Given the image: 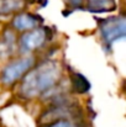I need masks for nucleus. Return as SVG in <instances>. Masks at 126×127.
Here are the masks:
<instances>
[{
    "mask_svg": "<svg viewBox=\"0 0 126 127\" xmlns=\"http://www.w3.org/2000/svg\"><path fill=\"white\" fill-rule=\"evenodd\" d=\"M58 77L59 68L57 64L51 62L43 63L25 77L21 84V93L26 97H32L42 94L54 85Z\"/></svg>",
    "mask_w": 126,
    "mask_h": 127,
    "instance_id": "1",
    "label": "nucleus"
},
{
    "mask_svg": "<svg viewBox=\"0 0 126 127\" xmlns=\"http://www.w3.org/2000/svg\"><path fill=\"white\" fill-rule=\"evenodd\" d=\"M34 58L32 57H25L17 61H14L9 63L1 73V82L5 85H10L15 83L17 79H20L32 65H34Z\"/></svg>",
    "mask_w": 126,
    "mask_h": 127,
    "instance_id": "2",
    "label": "nucleus"
},
{
    "mask_svg": "<svg viewBox=\"0 0 126 127\" xmlns=\"http://www.w3.org/2000/svg\"><path fill=\"white\" fill-rule=\"evenodd\" d=\"M101 36L106 43H113L115 40L125 36V19L110 17L100 24Z\"/></svg>",
    "mask_w": 126,
    "mask_h": 127,
    "instance_id": "3",
    "label": "nucleus"
},
{
    "mask_svg": "<svg viewBox=\"0 0 126 127\" xmlns=\"http://www.w3.org/2000/svg\"><path fill=\"white\" fill-rule=\"evenodd\" d=\"M46 40V32L43 29H37L31 32L25 33L20 40V49L24 53L32 52L36 48L41 47Z\"/></svg>",
    "mask_w": 126,
    "mask_h": 127,
    "instance_id": "4",
    "label": "nucleus"
},
{
    "mask_svg": "<svg viewBox=\"0 0 126 127\" xmlns=\"http://www.w3.org/2000/svg\"><path fill=\"white\" fill-rule=\"evenodd\" d=\"M12 25L15 29H17L20 31L30 30L37 25V17H35L30 14H20V15L15 16Z\"/></svg>",
    "mask_w": 126,
    "mask_h": 127,
    "instance_id": "5",
    "label": "nucleus"
},
{
    "mask_svg": "<svg viewBox=\"0 0 126 127\" xmlns=\"http://www.w3.org/2000/svg\"><path fill=\"white\" fill-rule=\"evenodd\" d=\"M72 85H73V90L79 94L86 93L90 89V84H89L88 79L79 73H74L72 75Z\"/></svg>",
    "mask_w": 126,
    "mask_h": 127,
    "instance_id": "6",
    "label": "nucleus"
},
{
    "mask_svg": "<svg viewBox=\"0 0 126 127\" xmlns=\"http://www.w3.org/2000/svg\"><path fill=\"white\" fill-rule=\"evenodd\" d=\"M24 6V0H0V14H10L20 10Z\"/></svg>",
    "mask_w": 126,
    "mask_h": 127,
    "instance_id": "7",
    "label": "nucleus"
},
{
    "mask_svg": "<svg viewBox=\"0 0 126 127\" xmlns=\"http://www.w3.org/2000/svg\"><path fill=\"white\" fill-rule=\"evenodd\" d=\"M111 2L109 0H93L89 2L88 9L91 12H101V11H106V10H114L115 7L109 6Z\"/></svg>",
    "mask_w": 126,
    "mask_h": 127,
    "instance_id": "8",
    "label": "nucleus"
},
{
    "mask_svg": "<svg viewBox=\"0 0 126 127\" xmlns=\"http://www.w3.org/2000/svg\"><path fill=\"white\" fill-rule=\"evenodd\" d=\"M47 127H76V126L71 121H68V120H58V121L51 124L49 126Z\"/></svg>",
    "mask_w": 126,
    "mask_h": 127,
    "instance_id": "9",
    "label": "nucleus"
},
{
    "mask_svg": "<svg viewBox=\"0 0 126 127\" xmlns=\"http://www.w3.org/2000/svg\"><path fill=\"white\" fill-rule=\"evenodd\" d=\"M83 2V0H69V4L74 5V6H81Z\"/></svg>",
    "mask_w": 126,
    "mask_h": 127,
    "instance_id": "10",
    "label": "nucleus"
}]
</instances>
